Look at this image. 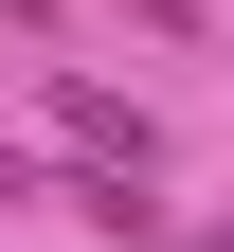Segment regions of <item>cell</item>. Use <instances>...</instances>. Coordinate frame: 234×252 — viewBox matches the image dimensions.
Instances as JSON below:
<instances>
[{
	"instance_id": "cell-1",
	"label": "cell",
	"mask_w": 234,
	"mask_h": 252,
	"mask_svg": "<svg viewBox=\"0 0 234 252\" xmlns=\"http://www.w3.org/2000/svg\"><path fill=\"white\" fill-rule=\"evenodd\" d=\"M54 144H72V162H108V180H162V126L126 108V90H90V72H54Z\"/></svg>"
}]
</instances>
